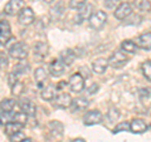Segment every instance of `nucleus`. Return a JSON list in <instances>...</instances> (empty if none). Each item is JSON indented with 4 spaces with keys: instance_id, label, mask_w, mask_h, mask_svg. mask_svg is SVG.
I'll return each instance as SVG.
<instances>
[{
    "instance_id": "nucleus-37",
    "label": "nucleus",
    "mask_w": 151,
    "mask_h": 142,
    "mask_svg": "<svg viewBox=\"0 0 151 142\" xmlns=\"http://www.w3.org/2000/svg\"><path fill=\"white\" fill-rule=\"evenodd\" d=\"M98 88H100V87H98V84L93 83L92 86H91V87H89V88L87 89V93H88V94H93V93H96V92L98 91Z\"/></svg>"
},
{
    "instance_id": "nucleus-11",
    "label": "nucleus",
    "mask_w": 151,
    "mask_h": 142,
    "mask_svg": "<svg viewBox=\"0 0 151 142\" xmlns=\"http://www.w3.org/2000/svg\"><path fill=\"white\" fill-rule=\"evenodd\" d=\"M54 106L57 108H68L72 103V97L68 93H60L59 96H55L54 98Z\"/></svg>"
},
{
    "instance_id": "nucleus-1",
    "label": "nucleus",
    "mask_w": 151,
    "mask_h": 142,
    "mask_svg": "<svg viewBox=\"0 0 151 142\" xmlns=\"http://www.w3.org/2000/svg\"><path fill=\"white\" fill-rule=\"evenodd\" d=\"M9 54L14 59H25L28 57V47L23 42H17L15 44H13L9 49Z\"/></svg>"
},
{
    "instance_id": "nucleus-16",
    "label": "nucleus",
    "mask_w": 151,
    "mask_h": 142,
    "mask_svg": "<svg viewBox=\"0 0 151 142\" xmlns=\"http://www.w3.org/2000/svg\"><path fill=\"white\" fill-rule=\"evenodd\" d=\"M135 44L137 47H140V48L150 50V48H151V33L147 32V33H145V34L137 37V38H136Z\"/></svg>"
},
{
    "instance_id": "nucleus-7",
    "label": "nucleus",
    "mask_w": 151,
    "mask_h": 142,
    "mask_svg": "<svg viewBox=\"0 0 151 142\" xmlns=\"http://www.w3.org/2000/svg\"><path fill=\"white\" fill-rule=\"evenodd\" d=\"M83 122L86 126H93V125H98L102 122V113L98 110H93V111H88L86 113V116L83 118Z\"/></svg>"
},
{
    "instance_id": "nucleus-21",
    "label": "nucleus",
    "mask_w": 151,
    "mask_h": 142,
    "mask_svg": "<svg viewBox=\"0 0 151 142\" xmlns=\"http://www.w3.org/2000/svg\"><path fill=\"white\" fill-rule=\"evenodd\" d=\"M40 96H42V98H43L44 101H53V98L57 96V87L53 86V84H49L48 87L43 88Z\"/></svg>"
},
{
    "instance_id": "nucleus-13",
    "label": "nucleus",
    "mask_w": 151,
    "mask_h": 142,
    "mask_svg": "<svg viewBox=\"0 0 151 142\" xmlns=\"http://www.w3.org/2000/svg\"><path fill=\"white\" fill-rule=\"evenodd\" d=\"M147 128L149 126L146 125V122L144 120H140V118H135L130 123V131L134 133H144L147 131Z\"/></svg>"
},
{
    "instance_id": "nucleus-2",
    "label": "nucleus",
    "mask_w": 151,
    "mask_h": 142,
    "mask_svg": "<svg viewBox=\"0 0 151 142\" xmlns=\"http://www.w3.org/2000/svg\"><path fill=\"white\" fill-rule=\"evenodd\" d=\"M89 22V27L93 28V29H101V28L106 24L107 22V14L103 10H98L96 13H92V15L88 18Z\"/></svg>"
},
{
    "instance_id": "nucleus-19",
    "label": "nucleus",
    "mask_w": 151,
    "mask_h": 142,
    "mask_svg": "<svg viewBox=\"0 0 151 142\" xmlns=\"http://www.w3.org/2000/svg\"><path fill=\"white\" fill-rule=\"evenodd\" d=\"M74 59H76V54H74V52L72 49H64L60 52V62H62L64 65H70V64H73L74 62Z\"/></svg>"
},
{
    "instance_id": "nucleus-20",
    "label": "nucleus",
    "mask_w": 151,
    "mask_h": 142,
    "mask_svg": "<svg viewBox=\"0 0 151 142\" xmlns=\"http://www.w3.org/2000/svg\"><path fill=\"white\" fill-rule=\"evenodd\" d=\"M47 78H48V70H47L45 68L39 67V68L35 69V72H34V79H35V82L38 84V87L43 86V83L47 80Z\"/></svg>"
},
{
    "instance_id": "nucleus-18",
    "label": "nucleus",
    "mask_w": 151,
    "mask_h": 142,
    "mask_svg": "<svg viewBox=\"0 0 151 142\" xmlns=\"http://www.w3.org/2000/svg\"><path fill=\"white\" fill-rule=\"evenodd\" d=\"M107 67H108V63H107V59H105V58H97L92 63L93 72L97 73V74H103L106 72Z\"/></svg>"
},
{
    "instance_id": "nucleus-30",
    "label": "nucleus",
    "mask_w": 151,
    "mask_h": 142,
    "mask_svg": "<svg viewBox=\"0 0 151 142\" xmlns=\"http://www.w3.org/2000/svg\"><path fill=\"white\" fill-rule=\"evenodd\" d=\"M141 69H142V73L145 75V78L150 80L151 79V62L150 60H146V62L142 63V65H141Z\"/></svg>"
},
{
    "instance_id": "nucleus-35",
    "label": "nucleus",
    "mask_w": 151,
    "mask_h": 142,
    "mask_svg": "<svg viewBox=\"0 0 151 142\" xmlns=\"http://www.w3.org/2000/svg\"><path fill=\"white\" fill-rule=\"evenodd\" d=\"M23 88H24V86H23V83H20L18 80V82L14 84V86L12 87V89H13V93L15 94V96H19V94H22V92H23Z\"/></svg>"
},
{
    "instance_id": "nucleus-23",
    "label": "nucleus",
    "mask_w": 151,
    "mask_h": 142,
    "mask_svg": "<svg viewBox=\"0 0 151 142\" xmlns=\"http://www.w3.org/2000/svg\"><path fill=\"white\" fill-rule=\"evenodd\" d=\"M137 48L139 47L135 44L134 40H125V42H122V44H121V50L124 52V53H136Z\"/></svg>"
},
{
    "instance_id": "nucleus-6",
    "label": "nucleus",
    "mask_w": 151,
    "mask_h": 142,
    "mask_svg": "<svg viewBox=\"0 0 151 142\" xmlns=\"http://www.w3.org/2000/svg\"><path fill=\"white\" fill-rule=\"evenodd\" d=\"M132 14V6L129 3H120V5L115 10V18L119 20H125Z\"/></svg>"
},
{
    "instance_id": "nucleus-42",
    "label": "nucleus",
    "mask_w": 151,
    "mask_h": 142,
    "mask_svg": "<svg viewBox=\"0 0 151 142\" xmlns=\"http://www.w3.org/2000/svg\"><path fill=\"white\" fill-rule=\"evenodd\" d=\"M0 125H1V123H0Z\"/></svg>"
},
{
    "instance_id": "nucleus-14",
    "label": "nucleus",
    "mask_w": 151,
    "mask_h": 142,
    "mask_svg": "<svg viewBox=\"0 0 151 142\" xmlns=\"http://www.w3.org/2000/svg\"><path fill=\"white\" fill-rule=\"evenodd\" d=\"M93 13V5L92 4H84L78 9V15H77V23H82L83 20H86Z\"/></svg>"
},
{
    "instance_id": "nucleus-15",
    "label": "nucleus",
    "mask_w": 151,
    "mask_h": 142,
    "mask_svg": "<svg viewBox=\"0 0 151 142\" xmlns=\"http://www.w3.org/2000/svg\"><path fill=\"white\" fill-rule=\"evenodd\" d=\"M88 106H89V101L86 97H78L76 99H72V103H70L72 111H74V112L84 111Z\"/></svg>"
},
{
    "instance_id": "nucleus-33",
    "label": "nucleus",
    "mask_w": 151,
    "mask_h": 142,
    "mask_svg": "<svg viewBox=\"0 0 151 142\" xmlns=\"http://www.w3.org/2000/svg\"><path fill=\"white\" fill-rule=\"evenodd\" d=\"M87 0H69V8L72 9H79L82 5L86 4Z\"/></svg>"
},
{
    "instance_id": "nucleus-34",
    "label": "nucleus",
    "mask_w": 151,
    "mask_h": 142,
    "mask_svg": "<svg viewBox=\"0 0 151 142\" xmlns=\"http://www.w3.org/2000/svg\"><path fill=\"white\" fill-rule=\"evenodd\" d=\"M9 137H10V141L12 142H19V141H22L23 138H25V135L23 133L22 131H18V132H15L14 135L9 136Z\"/></svg>"
},
{
    "instance_id": "nucleus-17",
    "label": "nucleus",
    "mask_w": 151,
    "mask_h": 142,
    "mask_svg": "<svg viewBox=\"0 0 151 142\" xmlns=\"http://www.w3.org/2000/svg\"><path fill=\"white\" fill-rule=\"evenodd\" d=\"M19 106H20V110L24 113H27L28 116H35L37 115V106L32 101H29V99L22 101L19 103Z\"/></svg>"
},
{
    "instance_id": "nucleus-12",
    "label": "nucleus",
    "mask_w": 151,
    "mask_h": 142,
    "mask_svg": "<svg viewBox=\"0 0 151 142\" xmlns=\"http://www.w3.org/2000/svg\"><path fill=\"white\" fill-rule=\"evenodd\" d=\"M64 69H65V65L60 62L59 59H54L53 62H50L48 70L49 73L53 75V77H60L63 73H64Z\"/></svg>"
},
{
    "instance_id": "nucleus-4",
    "label": "nucleus",
    "mask_w": 151,
    "mask_h": 142,
    "mask_svg": "<svg viewBox=\"0 0 151 142\" xmlns=\"http://www.w3.org/2000/svg\"><path fill=\"white\" fill-rule=\"evenodd\" d=\"M35 20V15H34V11H33L32 8H23L20 11H19V15H18V22L20 23L22 25L28 27L33 24Z\"/></svg>"
},
{
    "instance_id": "nucleus-39",
    "label": "nucleus",
    "mask_w": 151,
    "mask_h": 142,
    "mask_svg": "<svg viewBox=\"0 0 151 142\" xmlns=\"http://www.w3.org/2000/svg\"><path fill=\"white\" fill-rule=\"evenodd\" d=\"M72 142H86V141H84L83 138H74Z\"/></svg>"
},
{
    "instance_id": "nucleus-8",
    "label": "nucleus",
    "mask_w": 151,
    "mask_h": 142,
    "mask_svg": "<svg viewBox=\"0 0 151 142\" xmlns=\"http://www.w3.org/2000/svg\"><path fill=\"white\" fill-rule=\"evenodd\" d=\"M24 8V0H9L4 8V11L8 15H15Z\"/></svg>"
},
{
    "instance_id": "nucleus-9",
    "label": "nucleus",
    "mask_w": 151,
    "mask_h": 142,
    "mask_svg": "<svg viewBox=\"0 0 151 142\" xmlns=\"http://www.w3.org/2000/svg\"><path fill=\"white\" fill-rule=\"evenodd\" d=\"M12 38V29L6 20H0V45H5Z\"/></svg>"
},
{
    "instance_id": "nucleus-31",
    "label": "nucleus",
    "mask_w": 151,
    "mask_h": 142,
    "mask_svg": "<svg viewBox=\"0 0 151 142\" xmlns=\"http://www.w3.org/2000/svg\"><path fill=\"white\" fill-rule=\"evenodd\" d=\"M120 3H121L120 0H105V1H103V5L106 6V9L113 10V9H116L120 5Z\"/></svg>"
},
{
    "instance_id": "nucleus-3",
    "label": "nucleus",
    "mask_w": 151,
    "mask_h": 142,
    "mask_svg": "<svg viewBox=\"0 0 151 142\" xmlns=\"http://www.w3.org/2000/svg\"><path fill=\"white\" fill-rule=\"evenodd\" d=\"M129 62V58H127V55L124 53L122 50H117L115 52L110 58L107 59V63L108 65H111L113 68H121L124 67V65Z\"/></svg>"
},
{
    "instance_id": "nucleus-26",
    "label": "nucleus",
    "mask_w": 151,
    "mask_h": 142,
    "mask_svg": "<svg viewBox=\"0 0 151 142\" xmlns=\"http://www.w3.org/2000/svg\"><path fill=\"white\" fill-rule=\"evenodd\" d=\"M15 106L17 101H14V99H4V101L0 102V110L3 112H12Z\"/></svg>"
},
{
    "instance_id": "nucleus-40",
    "label": "nucleus",
    "mask_w": 151,
    "mask_h": 142,
    "mask_svg": "<svg viewBox=\"0 0 151 142\" xmlns=\"http://www.w3.org/2000/svg\"><path fill=\"white\" fill-rule=\"evenodd\" d=\"M19 142H32V140L28 138V137H25V138H23L22 141H19Z\"/></svg>"
},
{
    "instance_id": "nucleus-36",
    "label": "nucleus",
    "mask_w": 151,
    "mask_h": 142,
    "mask_svg": "<svg viewBox=\"0 0 151 142\" xmlns=\"http://www.w3.org/2000/svg\"><path fill=\"white\" fill-rule=\"evenodd\" d=\"M17 82H18V75L15 73H10L8 75V83H9V86L10 87H13Z\"/></svg>"
},
{
    "instance_id": "nucleus-10",
    "label": "nucleus",
    "mask_w": 151,
    "mask_h": 142,
    "mask_svg": "<svg viewBox=\"0 0 151 142\" xmlns=\"http://www.w3.org/2000/svg\"><path fill=\"white\" fill-rule=\"evenodd\" d=\"M33 54H34V58L38 62L43 60L47 57V54H48V45L43 43V42H37L33 45Z\"/></svg>"
},
{
    "instance_id": "nucleus-28",
    "label": "nucleus",
    "mask_w": 151,
    "mask_h": 142,
    "mask_svg": "<svg viewBox=\"0 0 151 142\" xmlns=\"http://www.w3.org/2000/svg\"><path fill=\"white\" fill-rule=\"evenodd\" d=\"M12 121L18 122V123H20V125L24 126V125L27 123V121H28V115H27V113H24L23 111H20V112H15V113H13Z\"/></svg>"
},
{
    "instance_id": "nucleus-5",
    "label": "nucleus",
    "mask_w": 151,
    "mask_h": 142,
    "mask_svg": "<svg viewBox=\"0 0 151 142\" xmlns=\"http://www.w3.org/2000/svg\"><path fill=\"white\" fill-rule=\"evenodd\" d=\"M69 87L74 93H79L84 88V78L81 73H76L69 78Z\"/></svg>"
},
{
    "instance_id": "nucleus-25",
    "label": "nucleus",
    "mask_w": 151,
    "mask_h": 142,
    "mask_svg": "<svg viewBox=\"0 0 151 142\" xmlns=\"http://www.w3.org/2000/svg\"><path fill=\"white\" fill-rule=\"evenodd\" d=\"M22 128H23V125L18 123V122H14V121L8 122V123L5 125V133L8 136H12V135L15 133V132L20 131Z\"/></svg>"
},
{
    "instance_id": "nucleus-41",
    "label": "nucleus",
    "mask_w": 151,
    "mask_h": 142,
    "mask_svg": "<svg viewBox=\"0 0 151 142\" xmlns=\"http://www.w3.org/2000/svg\"><path fill=\"white\" fill-rule=\"evenodd\" d=\"M53 1H54V0H44V3H47V4H52Z\"/></svg>"
},
{
    "instance_id": "nucleus-24",
    "label": "nucleus",
    "mask_w": 151,
    "mask_h": 142,
    "mask_svg": "<svg viewBox=\"0 0 151 142\" xmlns=\"http://www.w3.org/2000/svg\"><path fill=\"white\" fill-rule=\"evenodd\" d=\"M64 6H63V1H58L55 4V6L50 8V16L52 19H58L60 15H63L64 13Z\"/></svg>"
},
{
    "instance_id": "nucleus-29",
    "label": "nucleus",
    "mask_w": 151,
    "mask_h": 142,
    "mask_svg": "<svg viewBox=\"0 0 151 142\" xmlns=\"http://www.w3.org/2000/svg\"><path fill=\"white\" fill-rule=\"evenodd\" d=\"M119 118H120V111H119V108L111 107L110 111H108V113H107V120H108V122H110V123H113V122H116Z\"/></svg>"
},
{
    "instance_id": "nucleus-27",
    "label": "nucleus",
    "mask_w": 151,
    "mask_h": 142,
    "mask_svg": "<svg viewBox=\"0 0 151 142\" xmlns=\"http://www.w3.org/2000/svg\"><path fill=\"white\" fill-rule=\"evenodd\" d=\"M134 6L140 11H150V0H134Z\"/></svg>"
},
{
    "instance_id": "nucleus-38",
    "label": "nucleus",
    "mask_w": 151,
    "mask_h": 142,
    "mask_svg": "<svg viewBox=\"0 0 151 142\" xmlns=\"http://www.w3.org/2000/svg\"><path fill=\"white\" fill-rule=\"evenodd\" d=\"M8 65V60H6V58H4V57L0 54V69L1 68H5Z\"/></svg>"
},
{
    "instance_id": "nucleus-22",
    "label": "nucleus",
    "mask_w": 151,
    "mask_h": 142,
    "mask_svg": "<svg viewBox=\"0 0 151 142\" xmlns=\"http://www.w3.org/2000/svg\"><path fill=\"white\" fill-rule=\"evenodd\" d=\"M29 68H30L29 63H28L27 60L20 59V62H19L15 67H14V72L13 73H15L17 75H19V74H27L28 70H29Z\"/></svg>"
},
{
    "instance_id": "nucleus-32",
    "label": "nucleus",
    "mask_w": 151,
    "mask_h": 142,
    "mask_svg": "<svg viewBox=\"0 0 151 142\" xmlns=\"http://www.w3.org/2000/svg\"><path fill=\"white\" fill-rule=\"evenodd\" d=\"M130 130V123L129 122H121V123H119L116 127H115V133H119V132H122V131H127Z\"/></svg>"
}]
</instances>
